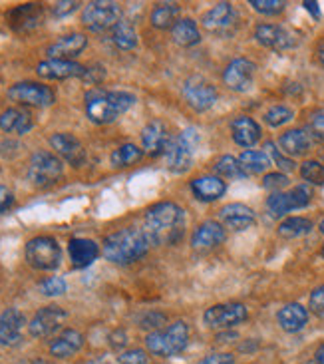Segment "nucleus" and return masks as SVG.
Returning a JSON list of instances; mask_svg holds the SVG:
<instances>
[{
  "label": "nucleus",
  "mask_w": 324,
  "mask_h": 364,
  "mask_svg": "<svg viewBox=\"0 0 324 364\" xmlns=\"http://www.w3.org/2000/svg\"><path fill=\"white\" fill-rule=\"evenodd\" d=\"M225 227L217 221H205L197 227L191 235V247L195 251L207 253V251H213L217 247L225 241Z\"/></svg>",
  "instance_id": "412c9836"
},
{
  "label": "nucleus",
  "mask_w": 324,
  "mask_h": 364,
  "mask_svg": "<svg viewBox=\"0 0 324 364\" xmlns=\"http://www.w3.org/2000/svg\"><path fill=\"white\" fill-rule=\"evenodd\" d=\"M86 46H88V38L80 32H74V34H66L56 40L54 44H50L46 48V54L50 56V60H74L86 50Z\"/></svg>",
  "instance_id": "5701e85b"
},
{
  "label": "nucleus",
  "mask_w": 324,
  "mask_h": 364,
  "mask_svg": "<svg viewBox=\"0 0 324 364\" xmlns=\"http://www.w3.org/2000/svg\"><path fill=\"white\" fill-rule=\"evenodd\" d=\"M215 173L219 178L223 179H243L247 178V173L241 168L239 159L233 158V156H223V158L217 159L215 164Z\"/></svg>",
  "instance_id": "4c0bfd02"
},
{
  "label": "nucleus",
  "mask_w": 324,
  "mask_h": 364,
  "mask_svg": "<svg viewBox=\"0 0 324 364\" xmlns=\"http://www.w3.org/2000/svg\"><path fill=\"white\" fill-rule=\"evenodd\" d=\"M40 291L46 296H60L66 293V281L62 277H48L40 283Z\"/></svg>",
  "instance_id": "37998d69"
},
{
  "label": "nucleus",
  "mask_w": 324,
  "mask_h": 364,
  "mask_svg": "<svg viewBox=\"0 0 324 364\" xmlns=\"http://www.w3.org/2000/svg\"><path fill=\"white\" fill-rule=\"evenodd\" d=\"M42 16H44L42 4H34V2L18 4V6H14V9L6 12L9 26L12 30H16V32H30V30H34L42 22Z\"/></svg>",
  "instance_id": "a211bd4d"
},
{
  "label": "nucleus",
  "mask_w": 324,
  "mask_h": 364,
  "mask_svg": "<svg viewBox=\"0 0 324 364\" xmlns=\"http://www.w3.org/2000/svg\"><path fill=\"white\" fill-rule=\"evenodd\" d=\"M279 146H281V151L285 156L301 158L310 149L313 138L308 136V132H305V129H288L279 138Z\"/></svg>",
  "instance_id": "c85d7f7f"
},
{
  "label": "nucleus",
  "mask_w": 324,
  "mask_h": 364,
  "mask_svg": "<svg viewBox=\"0 0 324 364\" xmlns=\"http://www.w3.org/2000/svg\"><path fill=\"white\" fill-rule=\"evenodd\" d=\"M136 104V96L122 90L94 88L86 94V116L96 126L112 124Z\"/></svg>",
  "instance_id": "7ed1b4c3"
},
{
  "label": "nucleus",
  "mask_w": 324,
  "mask_h": 364,
  "mask_svg": "<svg viewBox=\"0 0 324 364\" xmlns=\"http://www.w3.org/2000/svg\"><path fill=\"white\" fill-rule=\"evenodd\" d=\"M310 364H324V343L318 348H316L315 356H313V360Z\"/></svg>",
  "instance_id": "5fc2aeb1"
},
{
  "label": "nucleus",
  "mask_w": 324,
  "mask_h": 364,
  "mask_svg": "<svg viewBox=\"0 0 324 364\" xmlns=\"http://www.w3.org/2000/svg\"><path fill=\"white\" fill-rule=\"evenodd\" d=\"M151 241L144 229L138 227H124L112 233L102 243V253L114 265H129L136 263L144 255H148Z\"/></svg>",
  "instance_id": "f03ea898"
},
{
  "label": "nucleus",
  "mask_w": 324,
  "mask_h": 364,
  "mask_svg": "<svg viewBox=\"0 0 324 364\" xmlns=\"http://www.w3.org/2000/svg\"><path fill=\"white\" fill-rule=\"evenodd\" d=\"M64 173L62 159L52 151H36L28 161V179L34 187H50L58 183Z\"/></svg>",
  "instance_id": "0eeeda50"
},
{
  "label": "nucleus",
  "mask_w": 324,
  "mask_h": 364,
  "mask_svg": "<svg viewBox=\"0 0 324 364\" xmlns=\"http://www.w3.org/2000/svg\"><path fill=\"white\" fill-rule=\"evenodd\" d=\"M68 255L74 269H86L99 257V245L86 237H74L68 243Z\"/></svg>",
  "instance_id": "b1692460"
},
{
  "label": "nucleus",
  "mask_w": 324,
  "mask_h": 364,
  "mask_svg": "<svg viewBox=\"0 0 324 364\" xmlns=\"http://www.w3.org/2000/svg\"><path fill=\"white\" fill-rule=\"evenodd\" d=\"M235 22L237 10L229 2H219L217 6L207 10L205 14H203V18H201L203 28L213 32V34H225V32H229L235 26Z\"/></svg>",
  "instance_id": "6ab92c4d"
},
{
  "label": "nucleus",
  "mask_w": 324,
  "mask_h": 364,
  "mask_svg": "<svg viewBox=\"0 0 324 364\" xmlns=\"http://www.w3.org/2000/svg\"><path fill=\"white\" fill-rule=\"evenodd\" d=\"M199 146V134L197 129L189 128L181 132L179 136L169 139L163 158H166V168L173 173H183L191 168L193 164V156H195V148Z\"/></svg>",
  "instance_id": "39448f33"
},
{
  "label": "nucleus",
  "mask_w": 324,
  "mask_h": 364,
  "mask_svg": "<svg viewBox=\"0 0 324 364\" xmlns=\"http://www.w3.org/2000/svg\"><path fill=\"white\" fill-rule=\"evenodd\" d=\"M141 158H144V149L138 148L136 144H124V146H119L118 149H114L109 161H112L114 168L124 169L136 166Z\"/></svg>",
  "instance_id": "c9c22d12"
},
{
  "label": "nucleus",
  "mask_w": 324,
  "mask_h": 364,
  "mask_svg": "<svg viewBox=\"0 0 324 364\" xmlns=\"http://www.w3.org/2000/svg\"><path fill=\"white\" fill-rule=\"evenodd\" d=\"M256 66L247 58H235L233 62L227 64L225 72H223V82L229 90L233 92H247L253 86L255 80Z\"/></svg>",
  "instance_id": "dca6fc26"
},
{
  "label": "nucleus",
  "mask_w": 324,
  "mask_h": 364,
  "mask_svg": "<svg viewBox=\"0 0 324 364\" xmlns=\"http://www.w3.org/2000/svg\"><path fill=\"white\" fill-rule=\"evenodd\" d=\"M276 321H279V325L285 333H298L308 323V311L298 303H288L279 311Z\"/></svg>",
  "instance_id": "7c9ffc66"
},
{
  "label": "nucleus",
  "mask_w": 324,
  "mask_h": 364,
  "mask_svg": "<svg viewBox=\"0 0 324 364\" xmlns=\"http://www.w3.org/2000/svg\"><path fill=\"white\" fill-rule=\"evenodd\" d=\"M251 6L259 12V14H265V16H276L285 10L286 2L283 0H251Z\"/></svg>",
  "instance_id": "a19ab883"
},
{
  "label": "nucleus",
  "mask_w": 324,
  "mask_h": 364,
  "mask_svg": "<svg viewBox=\"0 0 324 364\" xmlns=\"http://www.w3.org/2000/svg\"><path fill=\"white\" fill-rule=\"evenodd\" d=\"M177 16H179V6L173 2H161L156 9L151 10L149 22L151 26L158 30H169L176 26Z\"/></svg>",
  "instance_id": "473e14b6"
},
{
  "label": "nucleus",
  "mask_w": 324,
  "mask_h": 364,
  "mask_svg": "<svg viewBox=\"0 0 324 364\" xmlns=\"http://www.w3.org/2000/svg\"><path fill=\"white\" fill-rule=\"evenodd\" d=\"M82 346H84V335L74 328H66L50 343V355L54 358H70L76 355Z\"/></svg>",
  "instance_id": "cd10ccee"
},
{
  "label": "nucleus",
  "mask_w": 324,
  "mask_h": 364,
  "mask_svg": "<svg viewBox=\"0 0 324 364\" xmlns=\"http://www.w3.org/2000/svg\"><path fill=\"white\" fill-rule=\"evenodd\" d=\"M86 66H82L74 60H44L36 66L40 78L44 80H70L86 76Z\"/></svg>",
  "instance_id": "f3484780"
},
{
  "label": "nucleus",
  "mask_w": 324,
  "mask_h": 364,
  "mask_svg": "<svg viewBox=\"0 0 324 364\" xmlns=\"http://www.w3.org/2000/svg\"><path fill=\"white\" fill-rule=\"evenodd\" d=\"M231 136H233V141H235L237 146L249 149L259 144L263 132H261V126H259L253 118H249V116H239V118L233 119V124H231Z\"/></svg>",
  "instance_id": "a878e982"
},
{
  "label": "nucleus",
  "mask_w": 324,
  "mask_h": 364,
  "mask_svg": "<svg viewBox=\"0 0 324 364\" xmlns=\"http://www.w3.org/2000/svg\"><path fill=\"white\" fill-rule=\"evenodd\" d=\"M26 326V318L18 309L10 306L0 315V345L16 346L22 341V333Z\"/></svg>",
  "instance_id": "aec40b11"
},
{
  "label": "nucleus",
  "mask_w": 324,
  "mask_h": 364,
  "mask_svg": "<svg viewBox=\"0 0 324 364\" xmlns=\"http://www.w3.org/2000/svg\"><path fill=\"white\" fill-rule=\"evenodd\" d=\"M6 94L18 106H30V108H48L56 102V92L38 82H18L10 86Z\"/></svg>",
  "instance_id": "1a4fd4ad"
},
{
  "label": "nucleus",
  "mask_w": 324,
  "mask_h": 364,
  "mask_svg": "<svg viewBox=\"0 0 324 364\" xmlns=\"http://www.w3.org/2000/svg\"><path fill=\"white\" fill-rule=\"evenodd\" d=\"M166 325V316L159 315V313H149L141 318V328H161Z\"/></svg>",
  "instance_id": "3c124183"
},
{
  "label": "nucleus",
  "mask_w": 324,
  "mask_h": 364,
  "mask_svg": "<svg viewBox=\"0 0 324 364\" xmlns=\"http://www.w3.org/2000/svg\"><path fill=\"white\" fill-rule=\"evenodd\" d=\"M286 186H288V178H286L285 173H269V176H265V179H263V187L275 191V193L283 191Z\"/></svg>",
  "instance_id": "a18cd8bd"
},
{
  "label": "nucleus",
  "mask_w": 324,
  "mask_h": 364,
  "mask_svg": "<svg viewBox=\"0 0 324 364\" xmlns=\"http://www.w3.org/2000/svg\"><path fill=\"white\" fill-rule=\"evenodd\" d=\"M185 211L177 203L161 201L149 207L144 219V231L151 245H176L185 233Z\"/></svg>",
  "instance_id": "f257e3e1"
},
{
  "label": "nucleus",
  "mask_w": 324,
  "mask_h": 364,
  "mask_svg": "<svg viewBox=\"0 0 324 364\" xmlns=\"http://www.w3.org/2000/svg\"><path fill=\"white\" fill-rule=\"evenodd\" d=\"M169 129L163 122H159V119H153V122H149L146 128L141 129V146L144 149L148 151L149 156H159V154H163L167 148V144H169Z\"/></svg>",
  "instance_id": "393cba45"
},
{
  "label": "nucleus",
  "mask_w": 324,
  "mask_h": 364,
  "mask_svg": "<svg viewBox=\"0 0 324 364\" xmlns=\"http://www.w3.org/2000/svg\"><path fill=\"white\" fill-rule=\"evenodd\" d=\"M122 20V6L112 0H94L82 10V22L92 32L112 30Z\"/></svg>",
  "instance_id": "6e6552de"
},
{
  "label": "nucleus",
  "mask_w": 324,
  "mask_h": 364,
  "mask_svg": "<svg viewBox=\"0 0 324 364\" xmlns=\"http://www.w3.org/2000/svg\"><path fill=\"white\" fill-rule=\"evenodd\" d=\"M313 201V189L308 183L293 187L288 191H279L266 199V209L273 217H283L295 209H303Z\"/></svg>",
  "instance_id": "9d476101"
},
{
  "label": "nucleus",
  "mask_w": 324,
  "mask_h": 364,
  "mask_svg": "<svg viewBox=\"0 0 324 364\" xmlns=\"http://www.w3.org/2000/svg\"><path fill=\"white\" fill-rule=\"evenodd\" d=\"M78 6H80V2H76V0H64V2H56V4H54V9H52V12H54V16L64 18V16H70L72 12H76Z\"/></svg>",
  "instance_id": "09e8293b"
},
{
  "label": "nucleus",
  "mask_w": 324,
  "mask_h": 364,
  "mask_svg": "<svg viewBox=\"0 0 324 364\" xmlns=\"http://www.w3.org/2000/svg\"><path fill=\"white\" fill-rule=\"evenodd\" d=\"M255 40L271 50H291L296 46V36L295 32L281 26V24H259L255 28Z\"/></svg>",
  "instance_id": "4468645a"
},
{
  "label": "nucleus",
  "mask_w": 324,
  "mask_h": 364,
  "mask_svg": "<svg viewBox=\"0 0 324 364\" xmlns=\"http://www.w3.org/2000/svg\"><path fill=\"white\" fill-rule=\"evenodd\" d=\"M265 149L269 151V156L273 158V161H275L276 166L283 169V171H293V169L296 168L295 161H293L291 158H286V156L283 154V151H281V149H276V146L273 144V141H266Z\"/></svg>",
  "instance_id": "c03bdc74"
},
{
  "label": "nucleus",
  "mask_w": 324,
  "mask_h": 364,
  "mask_svg": "<svg viewBox=\"0 0 324 364\" xmlns=\"http://www.w3.org/2000/svg\"><path fill=\"white\" fill-rule=\"evenodd\" d=\"M26 263L38 271H54L62 263V249L54 237L40 235L30 239L24 249Z\"/></svg>",
  "instance_id": "423d86ee"
},
{
  "label": "nucleus",
  "mask_w": 324,
  "mask_h": 364,
  "mask_svg": "<svg viewBox=\"0 0 324 364\" xmlns=\"http://www.w3.org/2000/svg\"><path fill=\"white\" fill-rule=\"evenodd\" d=\"M301 176L308 186H324V166L320 161L308 159L301 168Z\"/></svg>",
  "instance_id": "58836bf2"
},
{
  "label": "nucleus",
  "mask_w": 324,
  "mask_h": 364,
  "mask_svg": "<svg viewBox=\"0 0 324 364\" xmlns=\"http://www.w3.org/2000/svg\"><path fill=\"white\" fill-rule=\"evenodd\" d=\"M308 136L316 141H324V108L315 109L308 119Z\"/></svg>",
  "instance_id": "79ce46f5"
},
{
  "label": "nucleus",
  "mask_w": 324,
  "mask_h": 364,
  "mask_svg": "<svg viewBox=\"0 0 324 364\" xmlns=\"http://www.w3.org/2000/svg\"><path fill=\"white\" fill-rule=\"evenodd\" d=\"M247 318H249V311L241 303H223V305L209 306L203 313V323L209 328H217V331L233 328V326L245 323Z\"/></svg>",
  "instance_id": "9b49d317"
},
{
  "label": "nucleus",
  "mask_w": 324,
  "mask_h": 364,
  "mask_svg": "<svg viewBox=\"0 0 324 364\" xmlns=\"http://www.w3.org/2000/svg\"><path fill=\"white\" fill-rule=\"evenodd\" d=\"M171 36H173V42L179 44V46H195L201 42V32H199V26H197L195 20L191 18H179L176 22V26L171 28Z\"/></svg>",
  "instance_id": "2f4dec72"
},
{
  "label": "nucleus",
  "mask_w": 324,
  "mask_h": 364,
  "mask_svg": "<svg viewBox=\"0 0 324 364\" xmlns=\"http://www.w3.org/2000/svg\"><path fill=\"white\" fill-rule=\"evenodd\" d=\"M50 146L60 158L66 159L72 168H82L86 164V159H88V154H86V148L82 146V141L76 136L66 134V132L54 134L50 138Z\"/></svg>",
  "instance_id": "2eb2a0df"
},
{
  "label": "nucleus",
  "mask_w": 324,
  "mask_h": 364,
  "mask_svg": "<svg viewBox=\"0 0 324 364\" xmlns=\"http://www.w3.org/2000/svg\"><path fill=\"white\" fill-rule=\"evenodd\" d=\"M112 42L118 50H134L138 46V32L129 22L119 20L112 28Z\"/></svg>",
  "instance_id": "f704fd0d"
},
{
  "label": "nucleus",
  "mask_w": 324,
  "mask_h": 364,
  "mask_svg": "<svg viewBox=\"0 0 324 364\" xmlns=\"http://www.w3.org/2000/svg\"><path fill=\"white\" fill-rule=\"evenodd\" d=\"M183 98L187 106L195 112H207L215 106L217 90L211 82H207L201 76H191L183 84Z\"/></svg>",
  "instance_id": "f8f14e48"
},
{
  "label": "nucleus",
  "mask_w": 324,
  "mask_h": 364,
  "mask_svg": "<svg viewBox=\"0 0 324 364\" xmlns=\"http://www.w3.org/2000/svg\"><path fill=\"white\" fill-rule=\"evenodd\" d=\"M199 364H235V356L231 353H213L205 356Z\"/></svg>",
  "instance_id": "8fccbe9b"
},
{
  "label": "nucleus",
  "mask_w": 324,
  "mask_h": 364,
  "mask_svg": "<svg viewBox=\"0 0 324 364\" xmlns=\"http://www.w3.org/2000/svg\"><path fill=\"white\" fill-rule=\"evenodd\" d=\"M323 259H324V247H323Z\"/></svg>",
  "instance_id": "bf43d9fd"
},
{
  "label": "nucleus",
  "mask_w": 324,
  "mask_h": 364,
  "mask_svg": "<svg viewBox=\"0 0 324 364\" xmlns=\"http://www.w3.org/2000/svg\"><path fill=\"white\" fill-rule=\"evenodd\" d=\"M308 305H310V311H313L316 316L324 318V285L318 287V289H315V291H313Z\"/></svg>",
  "instance_id": "de8ad7c7"
},
{
  "label": "nucleus",
  "mask_w": 324,
  "mask_h": 364,
  "mask_svg": "<svg viewBox=\"0 0 324 364\" xmlns=\"http://www.w3.org/2000/svg\"><path fill=\"white\" fill-rule=\"evenodd\" d=\"M12 205H14V193L9 187L0 186V213H6Z\"/></svg>",
  "instance_id": "603ef678"
},
{
  "label": "nucleus",
  "mask_w": 324,
  "mask_h": 364,
  "mask_svg": "<svg viewBox=\"0 0 324 364\" xmlns=\"http://www.w3.org/2000/svg\"><path fill=\"white\" fill-rule=\"evenodd\" d=\"M34 128V119L28 109L9 108L0 114V129L14 136H24Z\"/></svg>",
  "instance_id": "bb28decb"
},
{
  "label": "nucleus",
  "mask_w": 324,
  "mask_h": 364,
  "mask_svg": "<svg viewBox=\"0 0 324 364\" xmlns=\"http://www.w3.org/2000/svg\"><path fill=\"white\" fill-rule=\"evenodd\" d=\"M255 211L243 203H229V205L221 207V211H219V223L225 229H233V231H245L255 223Z\"/></svg>",
  "instance_id": "4be33fe9"
},
{
  "label": "nucleus",
  "mask_w": 324,
  "mask_h": 364,
  "mask_svg": "<svg viewBox=\"0 0 324 364\" xmlns=\"http://www.w3.org/2000/svg\"><path fill=\"white\" fill-rule=\"evenodd\" d=\"M227 183L219 176H203L191 181V193L199 201H217L225 196Z\"/></svg>",
  "instance_id": "c756f323"
},
{
  "label": "nucleus",
  "mask_w": 324,
  "mask_h": 364,
  "mask_svg": "<svg viewBox=\"0 0 324 364\" xmlns=\"http://www.w3.org/2000/svg\"><path fill=\"white\" fill-rule=\"evenodd\" d=\"M293 109L286 108V106H273V108L269 109L265 114V122L271 126V128H281V126H285L288 124L291 119H293Z\"/></svg>",
  "instance_id": "ea45409f"
},
{
  "label": "nucleus",
  "mask_w": 324,
  "mask_h": 364,
  "mask_svg": "<svg viewBox=\"0 0 324 364\" xmlns=\"http://www.w3.org/2000/svg\"><path fill=\"white\" fill-rule=\"evenodd\" d=\"M305 9L308 10L316 20L320 18V9H318V4H316V2H305Z\"/></svg>",
  "instance_id": "6e6d98bb"
},
{
  "label": "nucleus",
  "mask_w": 324,
  "mask_h": 364,
  "mask_svg": "<svg viewBox=\"0 0 324 364\" xmlns=\"http://www.w3.org/2000/svg\"><path fill=\"white\" fill-rule=\"evenodd\" d=\"M316 60H318V64L324 68V40L316 46Z\"/></svg>",
  "instance_id": "4d7b16f0"
},
{
  "label": "nucleus",
  "mask_w": 324,
  "mask_h": 364,
  "mask_svg": "<svg viewBox=\"0 0 324 364\" xmlns=\"http://www.w3.org/2000/svg\"><path fill=\"white\" fill-rule=\"evenodd\" d=\"M318 229H320V233H323V235H324V219H323V221H320V227H318Z\"/></svg>",
  "instance_id": "13d9d810"
},
{
  "label": "nucleus",
  "mask_w": 324,
  "mask_h": 364,
  "mask_svg": "<svg viewBox=\"0 0 324 364\" xmlns=\"http://www.w3.org/2000/svg\"><path fill=\"white\" fill-rule=\"evenodd\" d=\"M66 318H68V313L62 306H44V309H40L38 313L32 316V321L28 323L30 336H34V338L52 336L64 326Z\"/></svg>",
  "instance_id": "ddd939ff"
},
{
  "label": "nucleus",
  "mask_w": 324,
  "mask_h": 364,
  "mask_svg": "<svg viewBox=\"0 0 324 364\" xmlns=\"http://www.w3.org/2000/svg\"><path fill=\"white\" fill-rule=\"evenodd\" d=\"M104 76H106V72H104V68H99V66H96V68H88V70H86V76H84V80H86V82H90V84L94 86V84H98V82H102V80H104Z\"/></svg>",
  "instance_id": "864d4df0"
},
{
  "label": "nucleus",
  "mask_w": 324,
  "mask_h": 364,
  "mask_svg": "<svg viewBox=\"0 0 324 364\" xmlns=\"http://www.w3.org/2000/svg\"><path fill=\"white\" fill-rule=\"evenodd\" d=\"M313 221L306 217H288L281 225H279V235L285 239H296V237H305L313 231Z\"/></svg>",
  "instance_id": "e433bc0d"
},
{
  "label": "nucleus",
  "mask_w": 324,
  "mask_h": 364,
  "mask_svg": "<svg viewBox=\"0 0 324 364\" xmlns=\"http://www.w3.org/2000/svg\"><path fill=\"white\" fill-rule=\"evenodd\" d=\"M189 343V325L183 321H177L163 331H153L146 338V346L151 355L156 356H176L181 350H185Z\"/></svg>",
  "instance_id": "20e7f679"
},
{
  "label": "nucleus",
  "mask_w": 324,
  "mask_h": 364,
  "mask_svg": "<svg viewBox=\"0 0 324 364\" xmlns=\"http://www.w3.org/2000/svg\"><path fill=\"white\" fill-rule=\"evenodd\" d=\"M239 164L245 171L247 176H256V173H263L266 169L271 168V158L265 151H259V149H247L241 154Z\"/></svg>",
  "instance_id": "72a5a7b5"
},
{
  "label": "nucleus",
  "mask_w": 324,
  "mask_h": 364,
  "mask_svg": "<svg viewBox=\"0 0 324 364\" xmlns=\"http://www.w3.org/2000/svg\"><path fill=\"white\" fill-rule=\"evenodd\" d=\"M119 364H148V355L146 350L141 348H131V350H126L122 353L118 358Z\"/></svg>",
  "instance_id": "49530a36"
}]
</instances>
